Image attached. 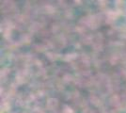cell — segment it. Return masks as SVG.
Returning <instances> with one entry per match:
<instances>
[]
</instances>
